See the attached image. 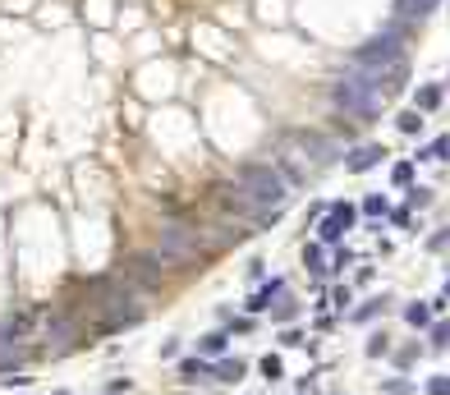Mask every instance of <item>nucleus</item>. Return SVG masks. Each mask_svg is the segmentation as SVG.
<instances>
[{
  "mask_svg": "<svg viewBox=\"0 0 450 395\" xmlns=\"http://www.w3.org/2000/svg\"><path fill=\"white\" fill-rule=\"evenodd\" d=\"M239 188H243V202H248V207H276V202L285 198V184H280V175H276L271 165H243Z\"/></svg>",
  "mask_w": 450,
  "mask_h": 395,
  "instance_id": "obj_1",
  "label": "nucleus"
},
{
  "mask_svg": "<svg viewBox=\"0 0 450 395\" xmlns=\"http://www.w3.org/2000/svg\"><path fill=\"white\" fill-rule=\"evenodd\" d=\"M437 0H400V14H428Z\"/></svg>",
  "mask_w": 450,
  "mask_h": 395,
  "instance_id": "obj_3",
  "label": "nucleus"
},
{
  "mask_svg": "<svg viewBox=\"0 0 450 395\" xmlns=\"http://www.w3.org/2000/svg\"><path fill=\"white\" fill-rule=\"evenodd\" d=\"M5 345H10V327H0V350H5Z\"/></svg>",
  "mask_w": 450,
  "mask_h": 395,
  "instance_id": "obj_4",
  "label": "nucleus"
},
{
  "mask_svg": "<svg viewBox=\"0 0 450 395\" xmlns=\"http://www.w3.org/2000/svg\"><path fill=\"white\" fill-rule=\"evenodd\" d=\"M405 55H400V42L391 33L386 37H373V42L363 46L359 55H354V65H363V69H382V65H400Z\"/></svg>",
  "mask_w": 450,
  "mask_h": 395,
  "instance_id": "obj_2",
  "label": "nucleus"
}]
</instances>
